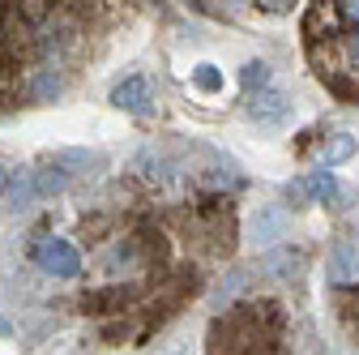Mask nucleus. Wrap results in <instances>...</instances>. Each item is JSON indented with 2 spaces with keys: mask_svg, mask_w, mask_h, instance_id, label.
Wrapping results in <instances>:
<instances>
[{
  "mask_svg": "<svg viewBox=\"0 0 359 355\" xmlns=\"http://www.w3.org/2000/svg\"><path fill=\"white\" fill-rule=\"evenodd\" d=\"M231 171L142 150L86 193L26 206L0 244V300L39 342L116 355L158 342L236 248Z\"/></svg>",
  "mask_w": 359,
  "mask_h": 355,
  "instance_id": "1",
  "label": "nucleus"
},
{
  "mask_svg": "<svg viewBox=\"0 0 359 355\" xmlns=\"http://www.w3.org/2000/svg\"><path fill=\"white\" fill-rule=\"evenodd\" d=\"M120 0H0V112L52 107L99 65Z\"/></svg>",
  "mask_w": 359,
  "mask_h": 355,
  "instance_id": "2",
  "label": "nucleus"
},
{
  "mask_svg": "<svg viewBox=\"0 0 359 355\" xmlns=\"http://www.w3.org/2000/svg\"><path fill=\"white\" fill-rule=\"evenodd\" d=\"M291 283L299 279H265L248 270V283L231 300L214 304L205 355H330L304 300H291Z\"/></svg>",
  "mask_w": 359,
  "mask_h": 355,
  "instance_id": "3",
  "label": "nucleus"
},
{
  "mask_svg": "<svg viewBox=\"0 0 359 355\" xmlns=\"http://www.w3.org/2000/svg\"><path fill=\"white\" fill-rule=\"evenodd\" d=\"M330 317L342 355H359V283L330 287Z\"/></svg>",
  "mask_w": 359,
  "mask_h": 355,
  "instance_id": "4",
  "label": "nucleus"
},
{
  "mask_svg": "<svg viewBox=\"0 0 359 355\" xmlns=\"http://www.w3.org/2000/svg\"><path fill=\"white\" fill-rule=\"evenodd\" d=\"M325 279H330V287H346V283H359V232L342 236V240L330 248V261H325Z\"/></svg>",
  "mask_w": 359,
  "mask_h": 355,
  "instance_id": "5",
  "label": "nucleus"
},
{
  "mask_svg": "<svg viewBox=\"0 0 359 355\" xmlns=\"http://www.w3.org/2000/svg\"><path fill=\"white\" fill-rule=\"evenodd\" d=\"M111 107H120V112H133V116H146L150 107H154V81L146 77V73H133V77H124L116 91H111Z\"/></svg>",
  "mask_w": 359,
  "mask_h": 355,
  "instance_id": "6",
  "label": "nucleus"
},
{
  "mask_svg": "<svg viewBox=\"0 0 359 355\" xmlns=\"http://www.w3.org/2000/svg\"><path fill=\"white\" fill-rule=\"evenodd\" d=\"M248 116L257 124H265V128H278V124L291 120V95L287 91H261V95H252Z\"/></svg>",
  "mask_w": 359,
  "mask_h": 355,
  "instance_id": "7",
  "label": "nucleus"
},
{
  "mask_svg": "<svg viewBox=\"0 0 359 355\" xmlns=\"http://www.w3.org/2000/svg\"><path fill=\"white\" fill-rule=\"evenodd\" d=\"M287 227H291L287 206H261V210L252 214L248 240H252V244H274V240H283V236H287Z\"/></svg>",
  "mask_w": 359,
  "mask_h": 355,
  "instance_id": "8",
  "label": "nucleus"
},
{
  "mask_svg": "<svg viewBox=\"0 0 359 355\" xmlns=\"http://www.w3.org/2000/svg\"><path fill=\"white\" fill-rule=\"evenodd\" d=\"M308 185H312V201H330V197L338 193V180H334V171H330V167H321Z\"/></svg>",
  "mask_w": 359,
  "mask_h": 355,
  "instance_id": "9",
  "label": "nucleus"
},
{
  "mask_svg": "<svg viewBox=\"0 0 359 355\" xmlns=\"http://www.w3.org/2000/svg\"><path fill=\"white\" fill-rule=\"evenodd\" d=\"M351 154H355V142L342 133L334 146H325V159H321V163H325V167H334V163H342V159H351Z\"/></svg>",
  "mask_w": 359,
  "mask_h": 355,
  "instance_id": "10",
  "label": "nucleus"
},
{
  "mask_svg": "<svg viewBox=\"0 0 359 355\" xmlns=\"http://www.w3.org/2000/svg\"><path fill=\"white\" fill-rule=\"evenodd\" d=\"M265 81H269V69H265V65H248V69H244V91L257 95V86L265 91Z\"/></svg>",
  "mask_w": 359,
  "mask_h": 355,
  "instance_id": "11",
  "label": "nucleus"
},
{
  "mask_svg": "<svg viewBox=\"0 0 359 355\" xmlns=\"http://www.w3.org/2000/svg\"><path fill=\"white\" fill-rule=\"evenodd\" d=\"M193 81L201 86V91H218V86H222V77L214 73V65H201V69H193Z\"/></svg>",
  "mask_w": 359,
  "mask_h": 355,
  "instance_id": "12",
  "label": "nucleus"
},
{
  "mask_svg": "<svg viewBox=\"0 0 359 355\" xmlns=\"http://www.w3.org/2000/svg\"><path fill=\"white\" fill-rule=\"evenodd\" d=\"M287 193H291V201H295V206H304V201H312V185H308V180H295V185H291Z\"/></svg>",
  "mask_w": 359,
  "mask_h": 355,
  "instance_id": "13",
  "label": "nucleus"
},
{
  "mask_svg": "<svg viewBox=\"0 0 359 355\" xmlns=\"http://www.w3.org/2000/svg\"><path fill=\"white\" fill-rule=\"evenodd\" d=\"M9 334H13V326H9L5 317H0V338H9Z\"/></svg>",
  "mask_w": 359,
  "mask_h": 355,
  "instance_id": "14",
  "label": "nucleus"
},
{
  "mask_svg": "<svg viewBox=\"0 0 359 355\" xmlns=\"http://www.w3.org/2000/svg\"><path fill=\"white\" fill-rule=\"evenodd\" d=\"M163 355H193L189 347H171V351H163Z\"/></svg>",
  "mask_w": 359,
  "mask_h": 355,
  "instance_id": "15",
  "label": "nucleus"
},
{
  "mask_svg": "<svg viewBox=\"0 0 359 355\" xmlns=\"http://www.w3.org/2000/svg\"><path fill=\"white\" fill-rule=\"evenodd\" d=\"M0 193H5V167H0Z\"/></svg>",
  "mask_w": 359,
  "mask_h": 355,
  "instance_id": "16",
  "label": "nucleus"
}]
</instances>
